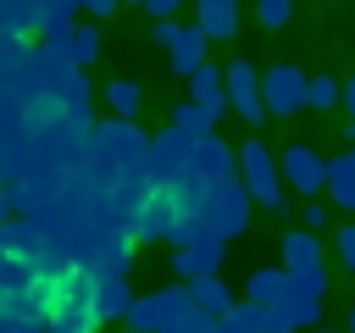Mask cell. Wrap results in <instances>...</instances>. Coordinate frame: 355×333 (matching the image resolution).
<instances>
[{
    "instance_id": "6da1fadb",
    "label": "cell",
    "mask_w": 355,
    "mask_h": 333,
    "mask_svg": "<svg viewBox=\"0 0 355 333\" xmlns=\"http://www.w3.org/2000/svg\"><path fill=\"white\" fill-rule=\"evenodd\" d=\"M144 150H150V133L139 122H122V117H105L89 128L83 139V178L94 194H116L128 183L144 178Z\"/></svg>"
},
{
    "instance_id": "7a4b0ae2",
    "label": "cell",
    "mask_w": 355,
    "mask_h": 333,
    "mask_svg": "<svg viewBox=\"0 0 355 333\" xmlns=\"http://www.w3.org/2000/svg\"><path fill=\"white\" fill-rule=\"evenodd\" d=\"M50 289V333H94L100 327V278L89 266H72V272H55L44 278Z\"/></svg>"
},
{
    "instance_id": "3957f363",
    "label": "cell",
    "mask_w": 355,
    "mask_h": 333,
    "mask_svg": "<svg viewBox=\"0 0 355 333\" xmlns=\"http://www.w3.org/2000/svg\"><path fill=\"white\" fill-rule=\"evenodd\" d=\"M239 183H244V194L261 205V211H283V166H277V155H272V144H261V139H244L239 144Z\"/></svg>"
},
{
    "instance_id": "277c9868",
    "label": "cell",
    "mask_w": 355,
    "mask_h": 333,
    "mask_svg": "<svg viewBox=\"0 0 355 333\" xmlns=\"http://www.w3.org/2000/svg\"><path fill=\"white\" fill-rule=\"evenodd\" d=\"M189 155H194V139L178 133V128H161V133L150 139V150H144V183L161 189V194L183 189V178H189Z\"/></svg>"
},
{
    "instance_id": "5b68a950",
    "label": "cell",
    "mask_w": 355,
    "mask_h": 333,
    "mask_svg": "<svg viewBox=\"0 0 355 333\" xmlns=\"http://www.w3.org/2000/svg\"><path fill=\"white\" fill-rule=\"evenodd\" d=\"M189 311H194V300H189V283L150 289V294H139V300H133V316H128V327H139V333H178Z\"/></svg>"
},
{
    "instance_id": "8992f818",
    "label": "cell",
    "mask_w": 355,
    "mask_h": 333,
    "mask_svg": "<svg viewBox=\"0 0 355 333\" xmlns=\"http://www.w3.org/2000/svg\"><path fill=\"white\" fill-rule=\"evenodd\" d=\"M222 250H227L222 233H211V228H189V233L172 244V272H178L183 283L216 278V272H222Z\"/></svg>"
},
{
    "instance_id": "52a82bcc",
    "label": "cell",
    "mask_w": 355,
    "mask_h": 333,
    "mask_svg": "<svg viewBox=\"0 0 355 333\" xmlns=\"http://www.w3.org/2000/svg\"><path fill=\"white\" fill-rule=\"evenodd\" d=\"M261 94H266V117H294V111H311V78L294 67V61H277L261 72Z\"/></svg>"
},
{
    "instance_id": "ba28073f",
    "label": "cell",
    "mask_w": 355,
    "mask_h": 333,
    "mask_svg": "<svg viewBox=\"0 0 355 333\" xmlns=\"http://www.w3.org/2000/svg\"><path fill=\"white\" fill-rule=\"evenodd\" d=\"M183 228H189V211H183V194L172 189V194H161V189H150V200H144V211H139V228H133V239H183Z\"/></svg>"
},
{
    "instance_id": "9c48e42d",
    "label": "cell",
    "mask_w": 355,
    "mask_h": 333,
    "mask_svg": "<svg viewBox=\"0 0 355 333\" xmlns=\"http://www.w3.org/2000/svg\"><path fill=\"white\" fill-rule=\"evenodd\" d=\"M283 272L288 278H300L305 289H327V266H322V244H316V233H283Z\"/></svg>"
},
{
    "instance_id": "30bf717a",
    "label": "cell",
    "mask_w": 355,
    "mask_h": 333,
    "mask_svg": "<svg viewBox=\"0 0 355 333\" xmlns=\"http://www.w3.org/2000/svg\"><path fill=\"white\" fill-rule=\"evenodd\" d=\"M277 166H283V183H288L294 194H322V189H327V155H316L311 144L277 150Z\"/></svg>"
},
{
    "instance_id": "8fae6325",
    "label": "cell",
    "mask_w": 355,
    "mask_h": 333,
    "mask_svg": "<svg viewBox=\"0 0 355 333\" xmlns=\"http://www.w3.org/2000/svg\"><path fill=\"white\" fill-rule=\"evenodd\" d=\"M227 111H239L250 128L266 122V94H261V72L250 61H227Z\"/></svg>"
},
{
    "instance_id": "7c38bea8",
    "label": "cell",
    "mask_w": 355,
    "mask_h": 333,
    "mask_svg": "<svg viewBox=\"0 0 355 333\" xmlns=\"http://www.w3.org/2000/svg\"><path fill=\"white\" fill-rule=\"evenodd\" d=\"M205 44H211V39H205L194 22H178V28H172V44H166L172 72H178V78H194L200 67H211V61H205Z\"/></svg>"
},
{
    "instance_id": "4fadbf2b",
    "label": "cell",
    "mask_w": 355,
    "mask_h": 333,
    "mask_svg": "<svg viewBox=\"0 0 355 333\" xmlns=\"http://www.w3.org/2000/svg\"><path fill=\"white\" fill-rule=\"evenodd\" d=\"M316 316H322V294H316V289H305V283L294 278V289H288V294H283V305H277V322H283V333L316 327Z\"/></svg>"
},
{
    "instance_id": "5bb4252c",
    "label": "cell",
    "mask_w": 355,
    "mask_h": 333,
    "mask_svg": "<svg viewBox=\"0 0 355 333\" xmlns=\"http://www.w3.org/2000/svg\"><path fill=\"white\" fill-rule=\"evenodd\" d=\"M194 28L205 39H233L239 33V0H194Z\"/></svg>"
},
{
    "instance_id": "9a60e30c",
    "label": "cell",
    "mask_w": 355,
    "mask_h": 333,
    "mask_svg": "<svg viewBox=\"0 0 355 333\" xmlns=\"http://www.w3.org/2000/svg\"><path fill=\"white\" fill-rule=\"evenodd\" d=\"M288 289H294V278H288L283 266H255V272H250V283H244L250 305H266V311H277Z\"/></svg>"
},
{
    "instance_id": "2e32d148",
    "label": "cell",
    "mask_w": 355,
    "mask_h": 333,
    "mask_svg": "<svg viewBox=\"0 0 355 333\" xmlns=\"http://www.w3.org/2000/svg\"><path fill=\"white\" fill-rule=\"evenodd\" d=\"M222 333H283V322H277V311H266V305H250V300H239L227 316H222Z\"/></svg>"
},
{
    "instance_id": "e0dca14e",
    "label": "cell",
    "mask_w": 355,
    "mask_h": 333,
    "mask_svg": "<svg viewBox=\"0 0 355 333\" xmlns=\"http://www.w3.org/2000/svg\"><path fill=\"white\" fill-rule=\"evenodd\" d=\"M189 100L222 117V111H227V72H216V67H200V72L189 78Z\"/></svg>"
},
{
    "instance_id": "ac0fdd59",
    "label": "cell",
    "mask_w": 355,
    "mask_h": 333,
    "mask_svg": "<svg viewBox=\"0 0 355 333\" xmlns=\"http://www.w3.org/2000/svg\"><path fill=\"white\" fill-rule=\"evenodd\" d=\"M94 300H100V322H128L139 294L128 289V278H100V294Z\"/></svg>"
},
{
    "instance_id": "d6986e66",
    "label": "cell",
    "mask_w": 355,
    "mask_h": 333,
    "mask_svg": "<svg viewBox=\"0 0 355 333\" xmlns=\"http://www.w3.org/2000/svg\"><path fill=\"white\" fill-rule=\"evenodd\" d=\"M189 300H194V311H205V316H227L239 300L227 294V283L222 278H200V283H189Z\"/></svg>"
},
{
    "instance_id": "ffe728a7",
    "label": "cell",
    "mask_w": 355,
    "mask_h": 333,
    "mask_svg": "<svg viewBox=\"0 0 355 333\" xmlns=\"http://www.w3.org/2000/svg\"><path fill=\"white\" fill-rule=\"evenodd\" d=\"M327 194L338 211H355V161L349 155H333L327 161Z\"/></svg>"
},
{
    "instance_id": "44dd1931",
    "label": "cell",
    "mask_w": 355,
    "mask_h": 333,
    "mask_svg": "<svg viewBox=\"0 0 355 333\" xmlns=\"http://www.w3.org/2000/svg\"><path fill=\"white\" fill-rule=\"evenodd\" d=\"M216 122H222V117H216V111H205V105H194V100H183V105L172 111V128H178V133H189V139H211V133H216Z\"/></svg>"
},
{
    "instance_id": "7402d4cb",
    "label": "cell",
    "mask_w": 355,
    "mask_h": 333,
    "mask_svg": "<svg viewBox=\"0 0 355 333\" xmlns=\"http://www.w3.org/2000/svg\"><path fill=\"white\" fill-rule=\"evenodd\" d=\"M67 56H72L78 72H89V61L100 56V28H94V22H78V28L67 33Z\"/></svg>"
},
{
    "instance_id": "603a6c76",
    "label": "cell",
    "mask_w": 355,
    "mask_h": 333,
    "mask_svg": "<svg viewBox=\"0 0 355 333\" xmlns=\"http://www.w3.org/2000/svg\"><path fill=\"white\" fill-rule=\"evenodd\" d=\"M139 100H144V89H139L133 78H111V83H105V105H111V117H122V122H133V111H139Z\"/></svg>"
},
{
    "instance_id": "cb8c5ba5",
    "label": "cell",
    "mask_w": 355,
    "mask_h": 333,
    "mask_svg": "<svg viewBox=\"0 0 355 333\" xmlns=\"http://www.w3.org/2000/svg\"><path fill=\"white\" fill-rule=\"evenodd\" d=\"M311 105H322V111H327V105H344V83H338V78H327V72H322V78H311Z\"/></svg>"
},
{
    "instance_id": "d4e9b609",
    "label": "cell",
    "mask_w": 355,
    "mask_h": 333,
    "mask_svg": "<svg viewBox=\"0 0 355 333\" xmlns=\"http://www.w3.org/2000/svg\"><path fill=\"white\" fill-rule=\"evenodd\" d=\"M255 17H261V28H288L294 0H255Z\"/></svg>"
},
{
    "instance_id": "484cf974",
    "label": "cell",
    "mask_w": 355,
    "mask_h": 333,
    "mask_svg": "<svg viewBox=\"0 0 355 333\" xmlns=\"http://www.w3.org/2000/svg\"><path fill=\"white\" fill-rule=\"evenodd\" d=\"M333 244H338V261H344V266L355 272V222H344V228L333 233Z\"/></svg>"
},
{
    "instance_id": "4316f807",
    "label": "cell",
    "mask_w": 355,
    "mask_h": 333,
    "mask_svg": "<svg viewBox=\"0 0 355 333\" xmlns=\"http://www.w3.org/2000/svg\"><path fill=\"white\" fill-rule=\"evenodd\" d=\"M178 333H222V316H205V311H189Z\"/></svg>"
},
{
    "instance_id": "83f0119b",
    "label": "cell",
    "mask_w": 355,
    "mask_h": 333,
    "mask_svg": "<svg viewBox=\"0 0 355 333\" xmlns=\"http://www.w3.org/2000/svg\"><path fill=\"white\" fill-rule=\"evenodd\" d=\"M327 228V200H305V233Z\"/></svg>"
},
{
    "instance_id": "f1b7e54d",
    "label": "cell",
    "mask_w": 355,
    "mask_h": 333,
    "mask_svg": "<svg viewBox=\"0 0 355 333\" xmlns=\"http://www.w3.org/2000/svg\"><path fill=\"white\" fill-rule=\"evenodd\" d=\"M178 6H183V0H144V11H150L155 22H172V17H178Z\"/></svg>"
},
{
    "instance_id": "f546056e",
    "label": "cell",
    "mask_w": 355,
    "mask_h": 333,
    "mask_svg": "<svg viewBox=\"0 0 355 333\" xmlns=\"http://www.w3.org/2000/svg\"><path fill=\"white\" fill-rule=\"evenodd\" d=\"M17 211H11V172H6V161H0V222H11Z\"/></svg>"
},
{
    "instance_id": "4dcf8cb0",
    "label": "cell",
    "mask_w": 355,
    "mask_h": 333,
    "mask_svg": "<svg viewBox=\"0 0 355 333\" xmlns=\"http://www.w3.org/2000/svg\"><path fill=\"white\" fill-rule=\"evenodd\" d=\"M78 11H83V17H111L116 0H78Z\"/></svg>"
},
{
    "instance_id": "1f68e13d",
    "label": "cell",
    "mask_w": 355,
    "mask_h": 333,
    "mask_svg": "<svg viewBox=\"0 0 355 333\" xmlns=\"http://www.w3.org/2000/svg\"><path fill=\"white\" fill-rule=\"evenodd\" d=\"M344 111H349V122H355V78H344Z\"/></svg>"
},
{
    "instance_id": "d6a6232c",
    "label": "cell",
    "mask_w": 355,
    "mask_h": 333,
    "mask_svg": "<svg viewBox=\"0 0 355 333\" xmlns=\"http://www.w3.org/2000/svg\"><path fill=\"white\" fill-rule=\"evenodd\" d=\"M344 333H355V311H349V322H344Z\"/></svg>"
},
{
    "instance_id": "836d02e7",
    "label": "cell",
    "mask_w": 355,
    "mask_h": 333,
    "mask_svg": "<svg viewBox=\"0 0 355 333\" xmlns=\"http://www.w3.org/2000/svg\"><path fill=\"white\" fill-rule=\"evenodd\" d=\"M122 333H139V327H122Z\"/></svg>"
},
{
    "instance_id": "e575fe53",
    "label": "cell",
    "mask_w": 355,
    "mask_h": 333,
    "mask_svg": "<svg viewBox=\"0 0 355 333\" xmlns=\"http://www.w3.org/2000/svg\"><path fill=\"white\" fill-rule=\"evenodd\" d=\"M0 311H6V294H0Z\"/></svg>"
},
{
    "instance_id": "d590c367",
    "label": "cell",
    "mask_w": 355,
    "mask_h": 333,
    "mask_svg": "<svg viewBox=\"0 0 355 333\" xmlns=\"http://www.w3.org/2000/svg\"><path fill=\"white\" fill-rule=\"evenodd\" d=\"M349 161H355V150H349Z\"/></svg>"
},
{
    "instance_id": "8d00e7d4",
    "label": "cell",
    "mask_w": 355,
    "mask_h": 333,
    "mask_svg": "<svg viewBox=\"0 0 355 333\" xmlns=\"http://www.w3.org/2000/svg\"><path fill=\"white\" fill-rule=\"evenodd\" d=\"M322 333H333V327H322Z\"/></svg>"
},
{
    "instance_id": "74e56055",
    "label": "cell",
    "mask_w": 355,
    "mask_h": 333,
    "mask_svg": "<svg viewBox=\"0 0 355 333\" xmlns=\"http://www.w3.org/2000/svg\"><path fill=\"white\" fill-rule=\"evenodd\" d=\"M139 6H144V0H139Z\"/></svg>"
}]
</instances>
